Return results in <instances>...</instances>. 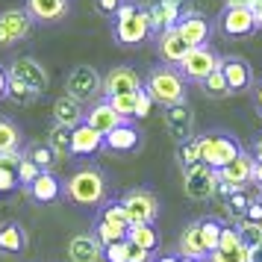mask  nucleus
<instances>
[{"label":"nucleus","mask_w":262,"mask_h":262,"mask_svg":"<svg viewBox=\"0 0 262 262\" xmlns=\"http://www.w3.org/2000/svg\"><path fill=\"white\" fill-rule=\"evenodd\" d=\"M65 198L77 206H85V209H95V206H103L106 203V177H103V171L100 168H77L68 183H65V191H62Z\"/></svg>","instance_id":"f257e3e1"},{"label":"nucleus","mask_w":262,"mask_h":262,"mask_svg":"<svg viewBox=\"0 0 262 262\" xmlns=\"http://www.w3.org/2000/svg\"><path fill=\"white\" fill-rule=\"evenodd\" d=\"M144 92L150 95L154 103L165 109L186 103V77L174 65H156V68H150L147 80H144Z\"/></svg>","instance_id":"f03ea898"},{"label":"nucleus","mask_w":262,"mask_h":262,"mask_svg":"<svg viewBox=\"0 0 262 262\" xmlns=\"http://www.w3.org/2000/svg\"><path fill=\"white\" fill-rule=\"evenodd\" d=\"M115 41L124 45V48H133V45H142L144 38L150 36V18H147V9L136 6L130 0L121 3L118 15H115Z\"/></svg>","instance_id":"7ed1b4c3"},{"label":"nucleus","mask_w":262,"mask_h":262,"mask_svg":"<svg viewBox=\"0 0 262 262\" xmlns=\"http://www.w3.org/2000/svg\"><path fill=\"white\" fill-rule=\"evenodd\" d=\"M198 142H201V162L215 168V171L227 168L242 154L238 142L227 133H206V136H198Z\"/></svg>","instance_id":"20e7f679"},{"label":"nucleus","mask_w":262,"mask_h":262,"mask_svg":"<svg viewBox=\"0 0 262 262\" xmlns=\"http://www.w3.org/2000/svg\"><path fill=\"white\" fill-rule=\"evenodd\" d=\"M65 95H71L80 103H97V95H103V77L92 65H74L65 77Z\"/></svg>","instance_id":"39448f33"},{"label":"nucleus","mask_w":262,"mask_h":262,"mask_svg":"<svg viewBox=\"0 0 262 262\" xmlns=\"http://www.w3.org/2000/svg\"><path fill=\"white\" fill-rule=\"evenodd\" d=\"M218 183H221L218 171L203 165V162H198V165H191V168H183V191L191 201H209V198H215Z\"/></svg>","instance_id":"423d86ee"},{"label":"nucleus","mask_w":262,"mask_h":262,"mask_svg":"<svg viewBox=\"0 0 262 262\" xmlns=\"http://www.w3.org/2000/svg\"><path fill=\"white\" fill-rule=\"evenodd\" d=\"M221 59L224 56H218L212 48H191V53L183 59V65H180V74L186 77V80H191V83H203L209 74H215L218 68H221Z\"/></svg>","instance_id":"0eeeda50"},{"label":"nucleus","mask_w":262,"mask_h":262,"mask_svg":"<svg viewBox=\"0 0 262 262\" xmlns=\"http://www.w3.org/2000/svg\"><path fill=\"white\" fill-rule=\"evenodd\" d=\"M121 203H124V209L130 212L133 224H154L156 218H159V201H156L154 191H147V189L127 191V194L121 198Z\"/></svg>","instance_id":"6e6552de"},{"label":"nucleus","mask_w":262,"mask_h":262,"mask_svg":"<svg viewBox=\"0 0 262 262\" xmlns=\"http://www.w3.org/2000/svg\"><path fill=\"white\" fill-rule=\"evenodd\" d=\"M9 74H12L15 80H21L24 85H30L38 97L45 95L48 85H50L48 68H45L38 59H33V56H18V59H12L9 62Z\"/></svg>","instance_id":"1a4fd4ad"},{"label":"nucleus","mask_w":262,"mask_h":262,"mask_svg":"<svg viewBox=\"0 0 262 262\" xmlns=\"http://www.w3.org/2000/svg\"><path fill=\"white\" fill-rule=\"evenodd\" d=\"M33 30V18L27 9H3L0 12V48H12L18 41H24Z\"/></svg>","instance_id":"9d476101"},{"label":"nucleus","mask_w":262,"mask_h":262,"mask_svg":"<svg viewBox=\"0 0 262 262\" xmlns=\"http://www.w3.org/2000/svg\"><path fill=\"white\" fill-rule=\"evenodd\" d=\"M218 30L230 38H245L250 33H256V18L253 9H236V6H224V12L218 15Z\"/></svg>","instance_id":"9b49d317"},{"label":"nucleus","mask_w":262,"mask_h":262,"mask_svg":"<svg viewBox=\"0 0 262 262\" xmlns=\"http://www.w3.org/2000/svg\"><path fill=\"white\" fill-rule=\"evenodd\" d=\"M142 77L133 71L130 65H115L112 71L103 77V97H118V95H136L142 92Z\"/></svg>","instance_id":"f8f14e48"},{"label":"nucleus","mask_w":262,"mask_h":262,"mask_svg":"<svg viewBox=\"0 0 262 262\" xmlns=\"http://www.w3.org/2000/svg\"><path fill=\"white\" fill-rule=\"evenodd\" d=\"M253 174H256V156H250V154H245V150H242V154H238L230 165L218 171V180H221L224 186H230V189L242 191L245 186H250V183H253Z\"/></svg>","instance_id":"ddd939ff"},{"label":"nucleus","mask_w":262,"mask_h":262,"mask_svg":"<svg viewBox=\"0 0 262 262\" xmlns=\"http://www.w3.org/2000/svg\"><path fill=\"white\" fill-rule=\"evenodd\" d=\"M156 53H159V59L165 62V65L180 68L183 59L191 53V45L177 33V27H171V30H165V33L156 36Z\"/></svg>","instance_id":"4468645a"},{"label":"nucleus","mask_w":262,"mask_h":262,"mask_svg":"<svg viewBox=\"0 0 262 262\" xmlns=\"http://www.w3.org/2000/svg\"><path fill=\"white\" fill-rule=\"evenodd\" d=\"M165 130L177 144L194 139V115H191L189 103H177V106L165 109Z\"/></svg>","instance_id":"2eb2a0df"},{"label":"nucleus","mask_w":262,"mask_h":262,"mask_svg":"<svg viewBox=\"0 0 262 262\" xmlns=\"http://www.w3.org/2000/svg\"><path fill=\"white\" fill-rule=\"evenodd\" d=\"M183 0H154L147 6V18H150V33H165L171 27H177V21L183 18Z\"/></svg>","instance_id":"dca6fc26"},{"label":"nucleus","mask_w":262,"mask_h":262,"mask_svg":"<svg viewBox=\"0 0 262 262\" xmlns=\"http://www.w3.org/2000/svg\"><path fill=\"white\" fill-rule=\"evenodd\" d=\"M85 124L106 139L112 130H118L121 124H127V118H121L118 112L112 109V103H109V100H97V103H92V106H89V112H85Z\"/></svg>","instance_id":"f3484780"},{"label":"nucleus","mask_w":262,"mask_h":262,"mask_svg":"<svg viewBox=\"0 0 262 262\" xmlns=\"http://www.w3.org/2000/svg\"><path fill=\"white\" fill-rule=\"evenodd\" d=\"M24 9L33 18V24H59L68 15L71 3L68 0H27Z\"/></svg>","instance_id":"a211bd4d"},{"label":"nucleus","mask_w":262,"mask_h":262,"mask_svg":"<svg viewBox=\"0 0 262 262\" xmlns=\"http://www.w3.org/2000/svg\"><path fill=\"white\" fill-rule=\"evenodd\" d=\"M221 74H224V80L233 95L248 92L250 85H253V71H250V65L242 56H224L221 59Z\"/></svg>","instance_id":"6ab92c4d"},{"label":"nucleus","mask_w":262,"mask_h":262,"mask_svg":"<svg viewBox=\"0 0 262 262\" xmlns=\"http://www.w3.org/2000/svg\"><path fill=\"white\" fill-rule=\"evenodd\" d=\"M68 259L71 262H100L103 259V245L97 242L95 233H77L68 242Z\"/></svg>","instance_id":"aec40b11"},{"label":"nucleus","mask_w":262,"mask_h":262,"mask_svg":"<svg viewBox=\"0 0 262 262\" xmlns=\"http://www.w3.org/2000/svg\"><path fill=\"white\" fill-rule=\"evenodd\" d=\"M53 124H62L68 130H77L80 124H85V109L80 100H74L71 95H62L53 100Z\"/></svg>","instance_id":"412c9836"},{"label":"nucleus","mask_w":262,"mask_h":262,"mask_svg":"<svg viewBox=\"0 0 262 262\" xmlns=\"http://www.w3.org/2000/svg\"><path fill=\"white\" fill-rule=\"evenodd\" d=\"M24 191H27V194H30L36 203H56V201L62 198L65 186L56 180V174H53V171H41V174L33 180V186H27Z\"/></svg>","instance_id":"4be33fe9"},{"label":"nucleus","mask_w":262,"mask_h":262,"mask_svg":"<svg viewBox=\"0 0 262 262\" xmlns=\"http://www.w3.org/2000/svg\"><path fill=\"white\" fill-rule=\"evenodd\" d=\"M209 30H212L209 21H206L203 15H198V12H186L177 21V33L189 41L191 48H203L206 38H209Z\"/></svg>","instance_id":"5701e85b"},{"label":"nucleus","mask_w":262,"mask_h":262,"mask_svg":"<svg viewBox=\"0 0 262 262\" xmlns=\"http://www.w3.org/2000/svg\"><path fill=\"white\" fill-rule=\"evenodd\" d=\"M177 256H183V259H206L209 256V248L201 236V221H194L183 230V236L177 242Z\"/></svg>","instance_id":"b1692460"},{"label":"nucleus","mask_w":262,"mask_h":262,"mask_svg":"<svg viewBox=\"0 0 262 262\" xmlns=\"http://www.w3.org/2000/svg\"><path fill=\"white\" fill-rule=\"evenodd\" d=\"M97 150H103V136L89 124H80L71 133V156H95Z\"/></svg>","instance_id":"393cba45"},{"label":"nucleus","mask_w":262,"mask_h":262,"mask_svg":"<svg viewBox=\"0 0 262 262\" xmlns=\"http://www.w3.org/2000/svg\"><path fill=\"white\" fill-rule=\"evenodd\" d=\"M139 142H142L139 130H136L130 121H127V124H121L118 130H112L106 139H103V147H106V150H112V154H130V150H136V147H139Z\"/></svg>","instance_id":"a878e982"},{"label":"nucleus","mask_w":262,"mask_h":262,"mask_svg":"<svg viewBox=\"0 0 262 262\" xmlns=\"http://www.w3.org/2000/svg\"><path fill=\"white\" fill-rule=\"evenodd\" d=\"M27 250V230L18 221H6L0 227V253L6 256H18Z\"/></svg>","instance_id":"bb28decb"},{"label":"nucleus","mask_w":262,"mask_h":262,"mask_svg":"<svg viewBox=\"0 0 262 262\" xmlns=\"http://www.w3.org/2000/svg\"><path fill=\"white\" fill-rule=\"evenodd\" d=\"M21 147H24L21 127H18L12 118L0 115V156L3 154H21Z\"/></svg>","instance_id":"cd10ccee"},{"label":"nucleus","mask_w":262,"mask_h":262,"mask_svg":"<svg viewBox=\"0 0 262 262\" xmlns=\"http://www.w3.org/2000/svg\"><path fill=\"white\" fill-rule=\"evenodd\" d=\"M24 156L30 159V162H36L41 171H53V165H56V150L50 147L48 142H33V144H27L24 147Z\"/></svg>","instance_id":"c85d7f7f"},{"label":"nucleus","mask_w":262,"mask_h":262,"mask_svg":"<svg viewBox=\"0 0 262 262\" xmlns=\"http://www.w3.org/2000/svg\"><path fill=\"white\" fill-rule=\"evenodd\" d=\"M127 238H130L133 245L150 250V253L159 248V233L154 230V224H133L130 230H127Z\"/></svg>","instance_id":"c756f323"},{"label":"nucleus","mask_w":262,"mask_h":262,"mask_svg":"<svg viewBox=\"0 0 262 262\" xmlns=\"http://www.w3.org/2000/svg\"><path fill=\"white\" fill-rule=\"evenodd\" d=\"M95 236L97 242L103 245V248H109V245H115V242H124L127 238V230L118 224H109V221H103V218H97L95 221Z\"/></svg>","instance_id":"7c9ffc66"},{"label":"nucleus","mask_w":262,"mask_h":262,"mask_svg":"<svg viewBox=\"0 0 262 262\" xmlns=\"http://www.w3.org/2000/svg\"><path fill=\"white\" fill-rule=\"evenodd\" d=\"M71 133L68 127H62V124H53L48 130V144L56 150V156H71Z\"/></svg>","instance_id":"2f4dec72"},{"label":"nucleus","mask_w":262,"mask_h":262,"mask_svg":"<svg viewBox=\"0 0 262 262\" xmlns=\"http://www.w3.org/2000/svg\"><path fill=\"white\" fill-rule=\"evenodd\" d=\"M6 71H9V68H6ZM6 97H9V100H15L18 106H30V103H36V100H38L36 92H33L30 85H24L21 80H15L12 74H9V95H6Z\"/></svg>","instance_id":"473e14b6"},{"label":"nucleus","mask_w":262,"mask_h":262,"mask_svg":"<svg viewBox=\"0 0 262 262\" xmlns=\"http://www.w3.org/2000/svg\"><path fill=\"white\" fill-rule=\"evenodd\" d=\"M100 218H103V221H109V224H118V227H124V230H130V227H133L130 212L124 209V203H121V201L103 203V212H100Z\"/></svg>","instance_id":"72a5a7b5"},{"label":"nucleus","mask_w":262,"mask_h":262,"mask_svg":"<svg viewBox=\"0 0 262 262\" xmlns=\"http://www.w3.org/2000/svg\"><path fill=\"white\" fill-rule=\"evenodd\" d=\"M177 159H180V165L183 168H191V165L201 162V142H198V136H194L191 142L177 144Z\"/></svg>","instance_id":"f704fd0d"},{"label":"nucleus","mask_w":262,"mask_h":262,"mask_svg":"<svg viewBox=\"0 0 262 262\" xmlns=\"http://www.w3.org/2000/svg\"><path fill=\"white\" fill-rule=\"evenodd\" d=\"M201 89L209 97H227V95H233V92H230V85H227V80H224V74H221V68H218L215 74H209V77L201 83Z\"/></svg>","instance_id":"c9c22d12"},{"label":"nucleus","mask_w":262,"mask_h":262,"mask_svg":"<svg viewBox=\"0 0 262 262\" xmlns=\"http://www.w3.org/2000/svg\"><path fill=\"white\" fill-rule=\"evenodd\" d=\"M106 100V97H103ZM109 103H112V109L118 112L121 118H136V103H139V92L136 95H118V97H109Z\"/></svg>","instance_id":"e433bc0d"},{"label":"nucleus","mask_w":262,"mask_h":262,"mask_svg":"<svg viewBox=\"0 0 262 262\" xmlns=\"http://www.w3.org/2000/svg\"><path fill=\"white\" fill-rule=\"evenodd\" d=\"M209 259L212 262H253V256H250L248 245H242V248H236V250H212Z\"/></svg>","instance_id":"4c0bfd02"},{"label":"nucleus","mask_w":262,"mask_h":262,"mask_svg":"<svg viewBox=\"0 0 262 262\" xmlns=\"http://www.w3.org/2000/svg\"><path fill=\"white\" fill-rule=\"evenodd\" d=\"M221 230H224V227L218 224V221H212V218L201 221V236H203V242H206L209 253H212V250H218V242H221Z\"/></svg>","instance_id":"58836bf2"},{"label":"nucleus","mask_w":262,"mask_h":262,"mask_svg":"<svg viewBox=\"0 0 262 262\" xmlns=\"http://www.w3.org/2000/svg\"><path fill=\"white\" fill-rule=\"evenodd\" d=\"M238 236H242V242L253 250L256 245H262V224H256V221H242V224H238Z\"/></svg>","instance_id":"ea45409f"},{"label":"nucleus","mask_w":262,"mask_h":262,"mask_svg":"<svg viewBox=\"0 0 262 262\" xmlns=\"http://www.w3.org/2000/svg\"><path fill=\"white\" fill-rule=\"evenodd\" d=\"M41 174V168L36 165V162H30V159H21V165H18V183H21V189H27V186H33V180Z\"/></svg>","instance_id":"a19ab883"},{"label":"nucleus","mask_w":262,"mask_h":262,"mask_svg":"<svg viewBox=\"0 0 262 262\" xmlns=\"http://www.w3.org/2000/svg\"><path fill=\"white\" fill-rule=\"evenodd\" d=\"M242 245H245V242H242V236H238L236 227H224V230H221L218 250H236V248H242Z\"/></svg>","instance_id":"79ce46f5"},{"label":"nucleus","mask_w":262,"mask_h":262,"mask_svg":"<svg viewBox=\"0 0 262 262\" xmlns=\"http://www.w3.org/2000/svg\"><path fill=\"white\" fill-rule=\"evenodd\" d=\"M21 189V183H18V171L12 168H0V194H9V191Z\"/></svg>","instance_id":"37998d69"},{"label":"nucleus","mask_w":262,"mask_h":262,"mask_svg":"<svg viewBox=\"0 0 262 262\" xmlns=\"http://www.w3.org/2000/svg\"><path fill=\"white\" fill-rule=\"evenodd\" d=\"M103 259L106 262H127V238L109 245V248H103Z\"/></svg>","instance_id":"c03bdc74"},{"label":"nucleus","mask_w":262,"mask_h":262,"mask_svg":"<svg viewBox=\"0 0 262 262\" xmlns=\"http://www.w3.org/2000/svg\"><path fill=\"white\" fill-rule=\"evenodd\" d=\"M150 250H144V248H139V245H133L130 238H127V262H150Z\"/></svg>","instance_id":"a18cd8bd"},{"label":"nucleus","mask_w":262,"mask_h":262,"mask_svg":"<svg viewBox=\"0 0 262 262\" xmlns=\"http://www.w3.org/2000/svg\"><path fill=\"white\" fill-rule=\"evenodd\" d=\"M150 109H154V100H150V95L142 89V92H139V103H136V118H147Z\"/></svg>","instance_id":"49530a36"},{"label":"nucleus","mask_w":262,"mask_h":262,"mask_svg":"<svg viewBox=\"0 0 262 262\" xmlns=\"http://www.w3.org/2000/svg\"><path fill=\"white\" fill-rule=\"evenodd\" d=\"M121 3H124V0H97V9L103 15H112V18H115L118 9H121Z\"/></svg>","instance_id":"de8ad7c7"},{"label":"nucleus","mask_w":262,"mask_h":262,"mask_svg":"<svg viewBox=\"0 0 262 262\" xmlns=\"http://www.w3.org/2000/svg\"><path fill=\"white\" fill-rule=\"evenodd\" d=\"M248 218L245 221H256V224H262V203H256V201H250V206H248Z\"/></svg>","instance_id":"09e8293b"},{"label":"nucleus","mask_w":262,"mask_h":262,"mask_svg":"<svg viewBox=\"0 0 262 262\" xmlns=\"http://www.w3.org/2000/svg\"><path fill=\"white\" fill-rule=\"evenodd\" d=\"M6 95H9V71L0 65V100H3Z\"/></svg>","instance_id":"8fccbe9b"},{"label":"nucleus","mask_w":262,"mask_h":262,"mask_svg":"<svg viewBox=\"0 0 262 262\" xmlns=\"http://www.w3.org/2000/svg\"><path fill=\"white\" fill-rule=\"evenodd\" d=\"M253 103H256V112L262 115V80L253 83Z\"/></svg>","instance_id":"3c124183"},{"label":"nucleus","mask_w":262,"mask_h":262,"mask_svg":"<svg viewBox=\"0 0 262 262\" xmlns=\"http://www.w3.org/2000/svg\"><path fill=\"white\" fill-rule=\"evenodd\" d=\"M227 6H236V9H253L256 0H227Z\"/></svg>","instance_id":"603ef678"},{"label":"nucleus","mask_w":262,"mask_h":262,"mask_svg":"<svg viewBox=\"0 0 262 262\" xmlns=\"http://www.w3.org/2000/svg\"><path fill=\"white\" fill-rule=\"evenodd\" d=\"M253 18H256V27L262 30V0H256V6H253Z\"/></svg>","instance_id":"864d4df0"},{"label":"nucleus","mask_w":262,"mask_h":262,"mask_svg":"<svg viewBox=\"0 0 262 262\" xmlns=\"http://www.w3.org/2000/svg\"><path fill=\"white\" fill-rule=\"evenodd\" d=\"M253 183L262 186V159H256V174H253Z\"/></svg>","instance_id":"5fc2aeb1"},{"label":"nucleus","mask_w":262,"mask_h":262,"mask_svg":"<svg viewBox=\"0 0 262 262\" xmlns=\"http://www.w3.org/2000/svg\"><path fill=\"white\" fill-rule=\"evenodd\" d=\"M156 262H183V256H159Z\"/></svg>","instance_id":"6e6d98bb"},{"label":"nucleus","mask_w":262,"mask_h":262,"mask_svg":"<svg viewBox=\"0 0 262 262\" xmlns=\"http://www.w3.org/2000/svg\"><path fill=\"white\" fill-rule=\"evenodd\" d=\"M256 159H262V136H259V142H256Z\"/></svg>","instance_id":"4d7b16f0"},{"label":"nucleus","mask_w":262,"mask_h":262,"mask_svg":"<svg viewBox=\"0 0 262 262\" xmlns=\"http://www.w3.org/2000/svg\"><path fill=\"white\" fill-rule=\"evenodd\" d=\"M183 262H203V259H183Z\"/></svg>","instance_id":"13d9d810"}]
</instances>
